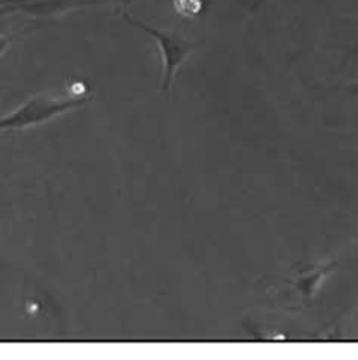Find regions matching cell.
Wrapping results in <instances>:
<instances>
[{
  "label": "cell",
  "mask_w": 358,
  "mask_h": 360,
  "mask_svg": "<svg viewBox=\"0 0 358 360\" xmlns=\"http://www.w3.org/2000/svg\"><path fill=\"white\" fill-rule=\"evenodd\" d=\"M97 2L98 0H0V15L23 13L34 17H51Z\"/></svg>",
  "instance_id": "cell-3"
},
{
  "label": "cell",
  "mask_w": 358,
  "mask_h": 360,
  "mask_svg": "<svg viewBox=\"0 0 358 360\" xmlns=\"http://www.w3.org/2000/svg\"><path fill=\"white\" fill-rule=\"evenodd\" d=\"M13 37H6L4 34H0V55L5 53V50L8 49V46L11 44Z\"/></svg>",
  "instance_id": "cell-5"
},
{
  "label": "cell",
  "mask_w": 358,
  "mask_h": 360,
  "mask_svg": "<svg viewBox=\"0 0 358 360\" xmlns=\"http://www.w3.org/2000/svg\"><path fill=\"white\" fill-rule=\"evenodd\" d=\"M265 2V0H254V5H253V8H257V6H260L262 4Z\"/></svg>",
  "instance_id": "cell-6"
},
{
  "label": "cell",
  "mask_w": 358,
  "mask_h": 360,
  "mask_svg": "<svg viewBox=\"0 0 358 360\" xmlns=\"http://www.w3.org/2000/svg\"><path fill=\"white\" fill-rule=\"evenodd\" d=\"M126 22L135 26L138 29H141L145 34L150 35L154 41L159 44V49H161L162 53V59H164V84L162 88L168 89L173 82V77L175 75V72L180 67L185 59L194 52V44L187 39H182L177 38L174 35H170L166 32L159 31V29L144 23L142 20H139L136 17L128 15L127 13L123 14Z\"/></svg>",
  "instance_id": "cell-2"
},
{
  "label": "cell",
  "mask_w": 358,
  "mask_h": 360,
  "mask_svg": "<svg viewBox=\"0 0 358 360\" xmlns=\"http://www.w3.org/2000/svg\"><path fill=\"white\" fill-rule=\"evenodd\" d=\"M201 0H174L175 11L180 15H197L201 11Z\"/></svg>",
  "instance_id": "cell-4"
},
{
  "label": "cell",
  "mask_w": 358,
  "mask_h": 360,
  "mask_svg": "<svg viewBox=\"0 0 358 360\" xmlns=\"http://www.w3.org/2000/svg\"><path fill=\"white\" fill-rule=\"evenodd\" d=\"M89 100H91L89 97H72L64 100L44 96L34 97L20 106L11 115L0 120V132L22 131L26 127L44 124L58 115L84 106Z\"/></svg>",
  "instance_id": "cell-1"
}]
</instances>
